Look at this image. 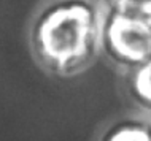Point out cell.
I'll use <instances>...</instances> for the list:
<instances>
[{"label":"cell","instance_id":"obj_1","mask_svg":"<svg viewBox=\"0 0 151 141\" xmlns=\"http://www.w3.org/2000/svg\"><path fill=\"white\" fill-rule=\"evenodd\" d=\"M104 5L92 0H54L37 14L30 48L45 70L58 76L78 75L102 51Z\"/></svg>","mask_w":151,"mask_h":141},{"label":"cell","instance_id":"obj_2","mask_svg":"<svg viewBox=\"0 0 151 141\" xmlns=\"http://www.w3.org/2000/svg\"><path fill=\"white\" fill-rule=\"evenodd\" d=\"M102 51L126 73L151 59V21L105 10Z\"/></svg>","mask_w":151,"mask_h":141},{"label":"cell","instance_id":"obj_3","mask_svg":"<svg viewBox=\"0 0 151 141\" xmlns=\"http://www.w3.org/2000/svg\"><path fill=\"white\" fill-rule=\"evenodd\" d=\"M127 89L137 106L151 114V59L127 73Z\"/></svg>","mask_w":151,"mask_h":141},{"label":"cell","instance_id":"obj_4","mask_svg":"<svg viewBox=\"0 0 151 141\" xmlns=\"http://www.w3.org/2000/svg\"><path fill=\"white\" fill-rule=\"evenodd\" d=\"M102 141H151V125L126 120L110 128Z\"/></svg>","mask_w":151,"mask_h":141},{"label":"cell","instance_id":"obj_5","mask_svg":"<svg viewBox=\"0 0 151 141\" xmlns=\"http://www.w3.org/2000/svg\"><path fill=\"white\" fill-rule=\"evenodd\" d=\"M102 5L107 11L151 21V0H104Z\"/></svg>","mask_w":151,"mask_h":141}]
</instances>
